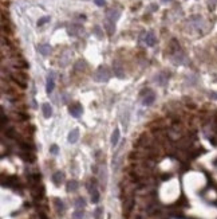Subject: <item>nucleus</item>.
<instances>
[{
  "label": "nucleus",
  "instance_id": "obj_22",
  "mask_svg": "<svg viewBox=\"0 0 217 219\" xmlns=\"http://www.w3.org/2000/svg\"><path fill=\"white\" fill-rule=\"evenodd\" d=\"M91 202L93 203H98L99 202V192L97 190H94L91 192Z\"/></svg>",
  "mask_w": 217,
  "mask_h": 219
},
{
  "label": "nucleus",
  "instance_id": "obj_10",
  "mask_svg": "<svg viewBox=\"0 0 217 219\" xmlns=\"http://www.w3.org/2000/svg\"><path fill=\"white\" fill-rule=\"evenodd\" d=\"M42 112H43V116L46 118H50L51 116H52V108H51L50 104H43V106H42Z\"/></svg>",
  "mask_w": 217,
  "mask_h": 219
},
{
  "label": "nucleus",
  "instance_id": "obj_14",
  "mask_svg": "<svg viewBox=\"0 0 217 219\" xmlns=\"http://www.w3.org/2000/svg\"><path fill=\"white\" fill-rule=\"evenodd\" d=\"M119 137H121L119 129H118V128H115V129H114V132H113V134H111V145L117 146V144H118V141H119Z\"/></svg>",
  "mask_w": 217,
  "mask_h": 219
},
{
  "label": "nucleus",
  "instance_id": "obj_33",
  "mask_svg": "<svg viewBox=\"0 0 217 219\" xmlns=\"http://www.w3.org/2000/svg\"><path fill=\"white\" fill-rule=\"evenodd\" d=\"M39 216H40V219H47V216L44 215V214H40V215H39Z\"/></svg>",
  "mask_w": 217,
  "mask_h": 219
},
{
  "label": "nucleus",
  "instance_id": "obj_26",
  "mask_svg": "<svg viewBox=\"0 0 217 219\" xmlns=\"http://www.w3.org/2000/svg\"><path fill=\"white\" fill-rule=\"evenodd\" d=\"M58 145H55V144H54V145H51V148H50V152L52 153V155H57L58 153Z\"/></svg>",
  "mask_w": 217,
  "mask_h": 219
},
{
  "label": "nucleus",
  "instance_id": "obj_5",
  "mask_svg": "<svg viewBox=\"0 0 217 219\" xmlns=\"http://www.w3.org/2000/svg\"><path fill=\"white\" fill-rule=\"evenodd\" d=\"M113 70H114V74H115L118 78H123V77H125L123 67H122V65H121L118 60H115V62L113 63Z\"/></svg>",
  "mask_w": 217,
  "mask_h": 219
},
{
  "label": "nucleus",
  "instance_id": "obj_28",
  "mask_svg": "<svg viewBox=\"0 0 217 219\" xmlns=\"http://www.w3.org/2000/svg\"><path fill=\"white\" fill-rule=\"evenodd\" d=\"M94 32H95V34L98 35V36H99V38H102V32H101V28H99V27H98V26H97V27H94Z\"/></svg>",
  "mask_w": 217,
  "mask_h": 219
},
{
  "label": "nucleus",
  "instance_id": "obj_6",
  "mask_svg": "<svg viewBox=\"0 0 217 219\" xmlns=\"http://www.w3.org/2000/svg\"><path fill=\"white\" fill-rule=\"evenodd\" d=\"M13 65H15V67H18V69H28V63H27L22 57L13 58Z\"/></svg>",
  "mask_w": 217,
  "mask_h": 219
},
{
  "label": "nucleus",
  "instance_id": "obj_12",
  "mask_svg": "<svg viewBox=\"0 0 217 219\" xmlns=\"http://www.w3.org/2000/svg\"><path fill=\"white\" fill-rule=\"evenodd\" d=\"M119 11L118 10H115V8H111V10H109L107 11V19H110V20H117L118 18H119Z\"/></svg>",
  "mask_w": 217,
  "mask_h": 219
},
{
  "label": "nucleus",
  "instance_id": "obj_8",
  "mask_svg": "<svg viewBox=\"0 0 217 219\" xmlns=\"http://www.w3.org/2000/svg\"><path fill=\"white\" fill-rule=\"evenodd\" d=\"M67 140H69V143L75 144L76 141L79 140V130H78V129H72L71 132L69 133V137H67Z\"/></svg>",
  "mask_w": 217,
  "mask_h": 219
},
{
  "label": "nucleus",
  "instance_id": "obj_15",
  "mask_svg": "<svg viewBox=\"0 0 217 219\" xmlns=\"http://www.w3.org/2000/svg\"><path fill=\"white\" fill-rule=\"evenodd\" d=\"M105 28H106V31H107V34L109 35H113V32H114V22L113 20H110V19H107L106 18V20H105Z\"/></svg>",
  "mask_w": 217,
  "mask_h": 219
},
{
  "label": "nucleus",
  "instance_id": "obj_7",
  "mask_svg": "<svg viewBox=\"0 0 217 219\" xmlns=\"http://www.w3.org/2000/svg\"><path fill=\"white\" fill-rule=\"evenodd\" d=\"M156 100V94L153 92H149L148 94L143 95V105H146V106H150L153 102H154Z\"/></svg>",
  "mask_w": 217,
  "mask_h": 219
},
{
  "label": "nucleus",
  "instance_id": "obj_25",
  "mask_svg": "<svg viewBox=\"0 0 217 219\" xmlns=\"http://www.w3.org/2000/svg\"><path fill=\"white\" fill-rule=\"evenodd\" d=\"M47 22H50V16H44V18H42V19L38 20V26H43Z\"/></svg>",
  "mask_w": 217,
  "mask_h": 219
},
{
  "label": "nucleus",
  "instance_id": "obj_1",
  "mask_svg": "<svg viewBox=\"0 0 217 219\" xmlns=\"http://www.w3.org/2000/svg\"><path fill=\"white\" fill-rule=\"evenodd\" d=\"M110 77H111V74L106 66L98 67V70L94 73V80L97 82H107V81L110 80Z\"/></svg>",
  "mask_w": 217,
  "mask_h": 219
},
{
  "label": "nucleus",
  "instance_id": "obj_3",
  "mask_svg": "<svg viewBox=\"0 0 217 219\" xmlns=\"http://www.w3.org/2000/svg\"><path fill=\"white\" fill-rule=\"evenodd\" d=\"M69 112H70V114L72 116V117H79V116L82 114V112H83V108H82V105L78 104V102H75V104H71L69 106Z\"/></svg>",
  "mask_w": 217,
  "mask_h": 219
},
{
  "label": "nucleus",
  "instance_id": "obj_23",
  "mask_svg": "<svg viewBox=\"0 0 217 219\" xmlns=\"http://www.w3.org/2000/svg\"><path fill=\"white\" fill-rule=\"evenodd\" d=\"M71 219H83V211L82 210H76L75 213L72 214Z\"/></svg>",
  "mask_w": 217,
  "mask_h": 219
},
{
  "label": "nucleus",
  "instance_id": "obj_29",
  "mask_svg": "<svg viewBox=\"0 0 217 219\" xmlns=\"http://www.w3.org/2000/svg\"><path fill=\"white\" fill-rule=\"evenodd\" d=\"M94 3L99 7H103L105 6V0H94Z\"/></svg>",
  "mask_w": 217,
  "mask_h": 219
},
{
  "label": "nucleus",
  "instance_id": "obj_13",
  "mask_svg": "<svg viewBox=\"0 0 217 219\" xmlns=\"http://www.w3.org/2000/svg\"><path fill=\"white\" fill-rule=\"evenodd\" d=\"M16 184H19V179L16 178V176H11V178H8L7 179V181H4L3 183V186L4 187H15Z\"/></svg>",
  "mask_w": 217,
  "mask_h": 219
},
{
  "label": "nucleus",
  "instance_id": "obj_17",
  "mask_svg": "<svg viewBox=\"0 0 217 219\" xmlns=\"http://www.w3.org/2000/svg\"><path fill=\"white\" fill-rule=\"evenodd\" d=\"M38 50H39V53H40V54L48 55L51 53V46L50 45H40L38 47Z\"/></svg>",
  "mask_w": 217,
  "mask_h": 219
},
{
  "label": "nucleus",
  "instance_id": "obj_18",
  "mask_svg": "<svg viewBox=\"0 0 217 219\" xmlns=\"http://www.w3.org/2000/svg\"><path fill=\"white\" fill-rule=\"evenodd\" d=\"M54 87H55V82H54V78H50V77H48V78H47V85H46V92L50 94V93H52Z\"/></svg>",
  "mask_w": 217,
  "mask_h": 219
},
{
  "label": "nucleus",
  "instance_id": "obj_27",
  "mask_svg": "<svg viewBox=\"0 0 217 219\" xmlns=\"http://www.w3.org/2000/svg\"><path fill=\"white\" fill-rule=\"evenodd\" d=\"M101 214H102V208L95 210V219H101Z\"/></svg>",
  "mask_w": 217,
  "mask_h": 219
},
{
  "label": "nucleus",
  "instance_id": "obj_11",
  "mask_svg": "<svg viewBox=\"0 0 217 219\" xmlns=\"http://www.w3.org/2000/svg\"><path fill=\"white\" fill-rule=\"evenodd\" d=\"M20 157H22L24 161H28V163L35 161V155L31 153V152H28V151H24V152L20 153Z\"/></svg>",
  "mask_w": 217,
  "mask_h": 219
},
{
  "label": "nucleus",
  "instance_id": "obj_4",
  "mask_svg": "<svg viewBox=\"0 0 217 219\" xmlns=\"http://www.w3.org/2000/svg\"><path fill=\"white\" fill-rule=\"evenodd\" d=\"M142 41L146 43V46H154L156 45V36L151 32H143L142 34Z\"/></svg>",
  "mask_w": 217,
  "mask_h": 219
},
{
  "label": "nucleus",
  "instance_id": "obj_34",
  "mask_svg": "<svg viewBox=\"0 0 217 219\" xmlns=\"http://www.w3.org/2000/svg\"><path fill=\"white\" fill-rule=\"evenodd\" d=\"M162 1H164V3H168V1H170V0H162Z\"/></svg>",
  "mask_w": 217,
  "mask_h": 219
},
{
  "label": "nucleus",
  "instance_id": "obj_9",
  "mask_svg": "<svg viewBox=\"0 0 217 219\" xmlns=\"http://www.w3.org/2000/svg\"><path fill=\"white\" fill-rule=\"evenodd\" d=\"M133 206H134V200H133L131 198H130V199H127L125 202V204H123V214H125L126 216L129 215V213L131 211Z\"/></svg>",
  "mask_w": 217,
  "mask_h": 219
},
{
  "label": "nucleus",
  "instance_id": "obj_30",
  "mask_svg": "<svg viewBox=\"0 0 217 219\" xmlns=\"http://www.w3.org/2000/svg\"><path fill=\"white\" fill-rule=\"evenodd\" d=\"M25 118H28V116H23V113L16 116V120H25Z\"/></svg>",
  "mask_w": 217,
  "mask_h": 219
},
{
  "label": "nucleus",
  "instance_id": "obj_19",
  "mask_svg": "<svg viewBox=\"0 0 217 219\" xmlns=\"http://www.w3.org/2000/svg\"><path fill=\"white\" fill-rule=\"evenodd\" d=\"M78 181L76 180H70L69 183H67V191L69 192H71V191H76L78 190Z\"/></svg>",
  "mask_w": 217,
  "mask_h": 219
},
{
  "label": "nucleus",
  "instance_id": "obj_31",
  "mask_svg": "<svg viewBox=\"0 0 217 219\" xmlns=\"http://www.w3.org/2000/svg\"><path fill=\"white\" fill-rule=\"evenodd\" d=\"M209 97L213 100H217V92H211L209 93Z\"/></svg>",
  "mask_w": 217,
  "mask_h": 219
},
{
  "label": "nucleus",
  "instance_id": "obj_21",
  "mask_svg": "<svg viewBox=\"0 0 217 219\" xmlns=\"http://www.w3.org/2000/svg\"><path fill=\"white\" fill-rule=\"evenodd\" d=\"M55 202V206H57V210L59 211V213H62L63 210H64V204H63V202L60 199H55L54 200Z\"/></svg>",
  "mask_w": 217,
  "mask_h": 219
},
{
  "label": "nucleus",
  "instance_id": "obj_2",
  "mask_svg": "<svg viewBox=\"0 0 217 219\" xmlns=\"http://www.w3.org/2000/svg\"><path fill=\"white\" fill-rule=\"evenodd\" d=\"M11 78H12V81L15 83H18V85L20 86V87H25V82H27V80H28V77H27V74L22 73V71H16V73H12L11 74Z\"/></svg>",
  "mask_w": 217,
  "mask_h": 219
},
{
  "label": "nucleus",
  "instance_id": "obj_20",
  "mask_svg": "<svg viewBox=\"0 0 217 219\" xmlns=\"http://www.w3.org/2000/svg\"><path fill=\"white\" fill-rule=\"evenodd\" d=\"M85 206H86V202H85V199H83V198H78V199L75 200V207L78 210H82Z\"/></svg>",
  "mask_w": 217,
  "mask_h": 219
},
{
  "label": "nucleus",
  "instance_id": "obj_32",
  "mask_svg": "<svg viewBox=\"0 0 217 219\" xmlns=\"http://www.w3.org/2000/svg\"><path fill=\"white\" fill-rule=\"evenodd\" d=\"M7 121H8V118H6V116H1V124H3V125H6V122H7Z\"/></svg>",
  "mask_w": 217,
  "mask_h": 219
},
{
  "label": "nucleus",
  "instance_id": "obj_24",
  "mask_svg": "<svg viewBox=\"0 0 217 219\" xmlns=\"http://www.w3.org/2000/svg\"><path fill=\"white\" fill-rule=\"evenodd\" d=\"M6 134H7V137L13 139V137L16 136V132H15V129H13V128H8V129L6 130Z\"/></svg>",
  "mask_w": 217,
  "mask_h": 219
},
{
  "label": "nucleus",
  "instance_id": "obj_16",
  "mask_svg": "<svg viewBox=\"0 0 217 219\" xmlns=\"http://www.w3.org/2000/svg\"><path fill=\"white\" fill-rule=\"evenodd\" d=\"M52 181L55 186H60V183L63 181V173L60 171H57L52 175Z\"/></svg>",
  "mask_w": 217,
  "mask_h": 219
}]
</instances>
